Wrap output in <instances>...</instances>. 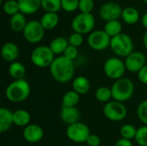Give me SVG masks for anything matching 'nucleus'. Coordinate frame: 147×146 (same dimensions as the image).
<instances>
[{
  "label": "nucleus",
  "mask_w": 147,
  "mask_h": 146,
  "mask_svg": "<svg viewBox=\"0 0 147 146\" xmlns=\"http://www.w3.org/2000/svg\"><path fill=\"white\" fill-rule=\"evenodd\" d=\"M52 77L59 83H66L73 79L75 74V64L63 55L58 56L49 67Z\"/></svg>",
  "instance_id": "1"
},
{
  "label": "nucleus",
  "mask_w": 147,
  "mask_h": 146,
  "mask_svg": "<svg viewBox=\"0 0 147 146\" xmlns=\"http://www.w3.org/2000/svg\"><path fill=\"white\" fill-rule=\"evenodd\" d=\"M31 92V87L25 79L13 80L5 89V97L14 103H20L26 101Z\"/></svg>",
  "instance_id": "2"
},
{
  "label": "nucleus",
  "mask_w": 147,
  "mask_h": 146,
  "mask_svg": "<svg viewBox=\"0 0 147 146\" xmlns=\"http://www.w3.org/2000/svg\"><path fill=\"white\" fill-rule=\"evenodd\" d=\"M134 83L130 78H120L115 81L111 87L113 100L124 103L133 97L134 94Z\"/></svg>",
  "instance_id": "3"
},
{
  "label": "nucleus",
  "mask_w": 147,
  "mask_h": 146,
  "mask_svg": "<svg viewBox=\"0 0 147 146\" xmlns=\"http://www.w3.org/2000/svg\"><path fill=\"white\" fill-rule=\"evenodd\" d=\"M110 48L116 57L126 58L134 52V42L128 34L121 33L111 38Z\"/></svg>",
  "instance_id": "4"
},
{
  "label": "nucleus",
  "mask_w": 147,
  "mask_h": 146,
  "mask_svg": "<svg viewBox=\"0 0 147 146\" xmlns=\"http://www.w3.org/2000/svg\"><path fill=\"white\" fill-rule=\"evenodd\" d=\"M55 58V54L49 46H39L35 47L30 54L32 64L38 68L50 67Z\"/></svg>",
  "instance_id": "5"
},
{
  "label": "nucleus",
  "mask_w": 147,
  "mask_h": 146,
  "mask_svg": "<svg viewBox=\"0 0 147 146\" xmlns=\"http://www.w3.org/2000/svg\"><path fill=\"white\" fill-rule=\"evenodd\" d=\"M104 74L112 80H118L124 77L127 71L125 62L119 57L109 58L103 65Z\"/></svg>",
  "instance_id": "6"
},
{
  "label": "nucleus",
  "mask_w": 147,
  "mask_h": 146,
  "mask_svg": "<svg viewBox=\"0 0 147 146\" xmlns=\"http://www.w3.org/2000/svg\"><path fill=\"white\" fill-rule=\"evenodd\" d=\"M102 112L104 116L110 121L119 122L123 120L127 115V109L124 103L112 100L104 104Z\"/></svg>",
  "instance_id": "7"
},
{
  "label": "nucleus",
  "mask_w": 147,
  "mask_h": 146,
  "mask_svg": "<svg viewBox=\"0 0 147 146\" xmlns=\"http://www.w3.org/2000/svg\"><path fill=\"white\" fill-rule=\"evenodd\" d=\"M66 137L69 140L77 144L86 143L89 136L91 134L90 127L83 122H77L67 126L65 131Z\"/></svg>",
  "instance_id": "8"
},
{
  "label": "nucleus",
  "mask_w": 147,
  "mask_h": 146,
  "mask_svg": "<svg viewBox=\"0 0 147 146\" xmlns=\"http://www.w3.org/2000/svg\"><path fill=\"white\" fill-rule=\"evenodd\" d=\"M95 27V17L90 14L79 13L71 21V28L75 33L81 34H90Z\"/></svg>",
  "instance_id": "9"
},
{
  "label": "nucleus",
  "mask_w": 147,
  "mask_h": 146,
  "mask_svg": "<svg viewBox=\"0 0 147 146\" xmlns=\"http://www.w3.org/2000/svg\"><path fill=\"white\" fill-rule=\"evenodd\" d=\"M22 34L28 42L31 44H36L43 40L45 36V28L40 21L32 20L28 22Z\"/></svg>",
  "instance_id": "10"
},
{
  "label": "nucleus",
  "mask_w": 147,
  "mask_h": 146,
  "mask_svg": "<svg viewBox=\"0 0 147 146\" xmlns=\"http://www.w3.org/2000/svg\"><path fill=\"white\" fill-rule=\"evenodd\" d=\"M111 38L104 30L92 31L87 39L89 46L95 51H103L110 46Z\"/></svg>",
  "instance_id": "11"
},
{
  "label": "nucleus",
  "mask_w": 147,
  "mask_h": 146,
  "mask_svg": "<svg viewBox=\"0 0 147 146\" xmlns=\"http://www.w3.org/2000/svg\"><path fill=\"white\" fill-rule=\"evenodd\" d=\"M125 65L127 71L138 73L144 66L146 65V57L140 51H134L125 58Z\"/></svg>",
  "instance_id": "12"
},
{
  "label": "nucleus",
  "mask_w": 147,
  "mask_h": 146,
  "mask_svg": "<svg viewBox=\"0 0 147 146\" xmlns=\"http://www.w3.org/2000/svg\"><path fill=\"white\" fill-rule=\"evenodd\" d=\"M122 14V9L119 4L114 2H108L104 3L99 10L100 17L107 22L118 20L120 17H121Z\"/></svg>",
  "instance_id": "13"
},
{
  "label": "nucleus",
  "mask_w": 147,
  "mask_h": 146,
  "mask_svg": "<svg viewBox=\"0 0 147 146\" xmlns=\"http://www.w3.org/2000/svg\"><path fill=\"white\" fill-rule=\"evenodd\" d=\"M22 137L24 140L29 144H36L42 140L44 137V130L38 124H29L23 128Z\"/></svg>",
  "instance_id": "14"
},
{
  "label": "nucleus",
  "mask_w": 147,
  "mask_h": 146,
  "mask_svg": "<svg viewBox=\"0 0 147 146\" xmlns=\"http://www.w3.org/2000/svg\"><path fill=\"white\" fill-rule=\"evenodd\" d=\"M20 54L19 47L14 42H6L3 45L1 49V55L4 61L13 63L16 61Z\"/></svg>",
  "instance_id": "15"
},
{
  "label": "nucleus",
  "mask_w": 147,
  "mask_h": 146,
  "mask_svg": "<svg viewBox=\"0 0 147 146\" xmlns=\"http://www.w3.org/2000/svg\"><path fill=\"white\" fill-rule=\"evenodd\" d=\"M80 112L77 107H62L60 110V119L67 126L79 121Z\"/></svg>",
  "instance_id": "16"
},
{
  "label": "nucleus",
  "mask_w": 147,
  "mask_h": 146,
  "mask_svg": "<svg viewBox=\"0 0 147 146\" xmlns=\"http://www.w3.org/2000/svg\"><path fill=\"white\" fill-rule=\"evenodd\" d=\"M13 125V112L7 108L2 107L0 108V133L8 132Z\"/></svg>",
  "instance_id": "17"
},
{
  "label": "nucleus",
  "mask_w": 147,
  "mask_h": 146,
  "mask_svg": "<svg viewBox=\"0 0 147 146\" xmlns=\"http://www.w3.org/2000/svg\"><path fill=\"white\" fill-rule=\"evenodd\" d=\"M72 90L79 95H85L90 89V81L84 76H78L73 78L71 83Z\"/></svg>",
  "instance_id": "18"
},
{
  "label": "nucleus",
  "mask_w": 147,
  "mask_h": 146,
  "mask_svg": "<svg viewBox=\"0 0 147 146\" xmlns=\"http://www.w3.org/2000/svg\"><path fill=\"white\" fill-rule=\"evenodd\" d=\"M20 12L24 15H32L41 7V0H17Z\"/></svg>",
  "instance_id": "19"
},
{
  "label": "nucleus",
  "mask_w": 147,
  "mask_h": 146,
  "mask_svg": "<svg viewBox=\"0 0 147 146\" xmlns=\"http://www.w3.org/2000/svg\"><path fill=\"white\" fill-rule=\"evenodd\" d=\"M13 121L16 126L24 128L30 124L31 115L25 109H16L13 112Z\"/></svg>",
  "instance_id": "20"
},
{
  "label": "nucleus",
  "mask_w": 147,
  "mask_h": 146,
  "mask_svg": "<svg viewBox=\"0 0 147 146\" xmlns=\"http://www.w3.org/2000/svg\"><path fill=\"white\" fill-rule=\"evenodd\" d=\"M59 17L57 13L46 12L40 18V23L45 30H52L55 28L59 23Z\"/></svg>",
  "instance_id": "21"
},
{
  "label": "nucleus",
  "mask_w": 147,
  "mask_h": 146,
  "mask_svg": "<svg viewBox=\"0 0 147 146\" xmlns=\"http://www.w3.org/2000/svg\"><path fill=\"white\" fill-rule=\"evenodd\" d=\"M8 71L10 77L14 80L24 79V77L26 75V68L24 65L19 61H15L11 63L9 65Z\"/></svg>",
  "instance_id": "22"
},
{
  "label": "nucleus",
  "mask_w": 147,
  "mask_h": 146,
  "mask_svg": "<svg viewBox=\"0 0 147 146\" xmlns=\"http://www.w3.org/2000/svg\"><path fill=\"white\" fill-rule=\"evenodd\" d=\"M69 46V41L67 39L62 36H59L54 38L49 45V47L53 51L55 55H63L65 49Z\"/></svg>",
  "instance_id": "23"
},
{
  "label": "nucleus",
  "mask_w": 147,
  "mask_h": 146,
  "mask_svg": "<svg viewBox=\"0 0 147 146\" xmlns=\"http://www.w3.org/2000/svg\"><path fill=\"white\" fill-rule=\"evenodd\" d=\"M27 23H28V22L26 21L25 15L22 12H19V13L12 15L9 20L10 28L14 32H16V33L23 32Z\"/></svg>",
  "instance_id": "24"
},
{
  "label": "nucleus",
  "mask_w": 147,
  "mask_h": 146,
  "mask_svg": "<svg viewBox=\"0 0 147 146\" xmlns=\"http://www.w3.org/2000/svg\"><path fill=\"white\" fill-rule=\"evenodd\" d=\"M121 18L126 23L133 25L138 22L140 19V13L138 9L134 7H126L122 9Z\"/></svg>",
  "instance_id": "25"
},
{
  "label": "nucleus",
  "mask_w": 147,
  "mask_h": 146,
  "mask_svg": "<svg viewBox=\"0 0 147 146\" xmlns=\"http://www.w3.org/2000/svg\"><path fill=\"white\" fill-rule=\"evenodd\" d=\"M103 30L106 32V34L110 38H113V37L121 34L122 25H121V22L119 20L109 21V22H106Z\"/></svg>",
  "instance_id": "26"
},
{
  "label": "nucleus",
  "mask_w": 147,
  "mask_h": 146,
  "mask_svg": "<svg viewBox=\"0 0 147 146\" xmlns=\"http://www.w3.org/2000/svg\"><path fill=\"white\" fill-rule=\"evenodd\" d=\"M95 97L99 102H102L104 104L108 103L109 102L113 100L111 88H109L107 86L99 87L98 89H96L95 92Z\"/></svg>",
  "instance_id": "27"
},
{
  "label": "nucleus",
  "mask_w": 147,
  "mask_h": 146,
  "mask_svg": "<svg viewBox=\"0 0 147 146\" xmlns=\"http://www.w3.org/2000/svg\"><path fill=\"white\" fill-rule=\"evenodd\" d=\"M80 100V95L74 90H69L62 97V107H77Z\"/></svg>",
  "instance_id": "28"
},
{
  "label": "nucleus",
  "mask_w": 147,
  "mask_h": 146,
  "mask_svg": "<svg viewBox=\"0 0 147 146\" xmlns=\"http://www.w3.org/2000/svg\"><path fill=\"white\" fill-rule=\"evenodd\" d=\"M137 133V128L131 124H124L120 128V134L122 139H134Z\"/></svg>",
  "instance_id": "29"
},
{
  "label": "nucleus",
  "mask_w": 147,
  "mask_h": 146,
  "mask_svg": "<svg viewBox=\"0 0 147 146\" xmlns=\"http://www.w3.org/2000/svg\"><path fill=\"white\" fill-rule=\"evenodd\" d=\"M41 7L46 12L57 13L61 9V0H41Z\"/></svg>",
  "instance_id": "30"
},
{
  "label": "nucleus",
  "mask_w": 147,
  "mask_h": 146,
  "mask_svg": "<svg viewBox=\"0 0 147 146\" xmlns=\"http://www.w3.org/2000/svg\"><path fill=\"white\" fill-rule=\"evenodd\" d=\"M3 10L9 15H14L20 12V7L17 0H8L3 4Z\"/></svg>",
  "instance_id": "31"
},
{
  "label": "nucleus",
  "mask_w": 147,
  "mask_h": 146,
  "mask_svg": "<svg viewBox=\"0 0 147 146\" xmlns=\"http://www.w3.org/2000/svg\"><path fill=\"white\" fill-rule=\"evenodd\" d=\"M134 139L140 146H147V126H140L137 129Z\"/></svg>",
  "instance_id": "32"
},
{
  "label": "nucleus",
  "mask_w": 147,
  "mask_h": 146,
  "mask_svg": "<svg viewBox=\"0 0 147 146\" xmlns=\"http://www.w3.org/2000/svg\"><path fill=\"white\" fill-rule=\"evenodd\" d=\"M137 115L140 120L147 126V99L142 101L137 108Z\"/></svg>",
  "instance_id": "33"
},
{
  "label": "nucleus",
  "mask_w": 147,
  "mask_h": 146,
  "mask_svg": "<svg viewBox=\"0 0 147 146\" xmlns=\"http://www.w3.org/2000/svg\"><path fill=\"white\" fill-rule=\"evenodd\" d=\"M79 0H61V9L66 12H74L78 9Z\"/></svg>",
  "instance_id": "34"
},
{
  "label": "nucleus",
  "mask_w": 147,
  "mask_h": 146,
  "mask_svg": "<svg viewBox=\"0 0 147 146\" xmlns=\"http://www.w3.org/2000/svg\"><path fill=\"white\" fill-rule=\"evenodd\" d=\"M94 9V1L93 0H79L78 9L81 13L90 14Z\"/></svg>",
  "instance_id": "35"
},
{
  "label": "nucleus",
  "mask_w": 147,
  "mask_h": 146,
  "mask_svg": "<svg viewBox=\"0 0 147 146\" xmlns=\"http://www.w3.org/2000/svg\"><path fill=\"white\" fill-rule=\"evenodd\" d=\"M68 41H69V45L71 46H76V47H78L80 46L83 42H84V37H83V34H78V33H72L69 39H68Z\"/></svg>",
  "instance_id": "36"
},
{
  "label": "nucleus",
  "mask_w": 147,
  "mask_h": 146,
  "mask_svg": "<svg viewBox=\"0 0 147 146\" xmlns=\"http://www.w3.org/2000/svg\"><path fill=\"white\" fill-rule=\"evenodd\" d=\"M63 56L65 57L66 59L71 60V61H74V60L78 58V47L69 45V46H67V48L65 49V52L63 53Z\"/></svg>",
  "instance_id": "37"
},
{
  "label": "nucleus",
  "mask_w": 147,
  "mask_h": 146,
  "mask_svg": "<svg viewBox=\"0 0 147 146\" xmlns=\"http://www.w3.org/2000/svg\"><path fill=\"white\" fill-rule=\"evenodd\" d=\"M101 139L99 136L96 134H90L86 141V144L89 146H100L101 145Z\"/></svg>",
  "instance_id": "38"
},
{
  "label": "nucleus",
  "mask_w": 147,
  "mask_h": 146,
  "mask_svg": "<svg viewBox=\"0 0 147 146\" xmlns=\"http://www.w3.org/2000/svg\"><path fill=\"white\" fill-rule=\"evenodd\" d=\"M138 78L140 83L147 85V65L144 66L138 73Z\"/></svg>",
  "instance_id": "39"
},
{
  "label": "nucleus",
  "mask_w": 147,
  "mask_h": 146,
  "mask_svg": "<svg viewBox=\"0 0 147 146\" xmlns=\"http://www.w3.org/2000/svg\"><path fill=\"white\" fill-rule=\"evenodd\" d=\"M115 146H134V145H133L132 140L121 138L116 141V143L115 144Z\"/></svg>",
  "instance_id": "40"
},
{
  "label": "nucleus",
  "mask_w": 147,
  "mask_h": 146,
  "mask_svg": "<svg viewBox=\"0 0 147 146\" xmlns=\"http://www.w3.org/2000/svg\"><path fill=\"white\" fill-rule=\"evenodd\" d=\"M141 22H142V25L143 27L147 30V12L142 16V19H141Z\"/></svg>",
  "instance_id": "41"
},
{
  "label": "nucleus",
  "mask_w": 147,
  "mask_h": 146,
  "mask_svg": "<svg viewBox=\"0 0 147 146\" xmlns=\"http://www.w3.org/2000/svg\"><path fill=\"white\" fill-rule=\"evenodd\" d=\"M143 43H144L145 48L146 49L147 51V30L146 31V33L144 34V35H143Z\"/></svg>",
  "instance_id": "42"
},
{
  "label": "nucleus",
  "mask_w": 147,
  "mask_h": 146,
  "mask_svg": "<svg viewBox=\"0 0 147 146\" xmlns=\"http://www.w3.org/2000/svg\"><path fill=\"white\" fill-rule=\"evenodd\" d=\"M144 2H146V3H147V0H143Z\"/></svg>",
  "instance_id": "43"
},
{
  "label": "nucleus",
  "mask_w": 147,
  "mask_h": 146,
  "mask_svg": "<svg viewBox=\"0 0 147 146\" xmlns=\"http://www.w3.org/2000/svg\"><path fill=\"white\" fill-rule=\"evenodd\" d=\"M6 1H8V0H6Z\"/></svg>",
  "instance_id": "44"
}]
</instances>
